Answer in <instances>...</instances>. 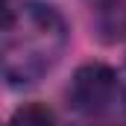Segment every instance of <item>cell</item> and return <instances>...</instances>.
I'll use <instances>...</instances> for the list:
<instances>
[{
  "label": "cell",
  "instance_id": "6da1fadb",
  "mask_svg": "<svg viewBox=\"0 0 126 126\" xmlns=\"http://www.w3.org/2000/svg\"><path fill=\"white\" fill-rule=\"evenodd\" d=\"M64 47V21L50 6H27L6 18L0 35V73L12 85L38 82Z\"/></svg>",
  "mask_w": 126,
  "mask_h": 126
},
{
  "label": "cell",
  "instance_id": "7a4b0ae2",
  "mask_svg": "<svg viewBox=\"0 0 126 126\" xmlns=\"http://www.w3.org/2000/svg\"><path fill=\"white\" fill-rule=\"evenodd\" d=\"M114 94H117L114 67H109L103 62H88L82 67H76V73L70 79V103L76 111L97 114V111L111 106Z\"/></svg>",
  "mask_w": 126,
  "mask_h": 126
},
{
  "label": "cell",
  "instance_id": "3957f363",
  "mask_svg": "<svg viewBox=\"0 0 126 126\" xmlns=\"http://www.w3.org/2000/svg\"><path fill=\"white\" fill-rule=\"evenodd\" d=\"M9 126H56V114L44 103H27L12 114Z\"/></svg>",
  "mask_w": 126,
  "mask_h": 126
},
{
  "label": "cell",
  "instance_id": "277c9868",
  "mask_svg": "<svg viewBox=\"0 0 126 126\" xmlns=\"http://www.w3.org/2000/svg\"><path fill=\"white\" fill-rule=\"evenodd\" d=\"M0 18H3V21L9 18V0H0Z\"/></svg>",
  "mask_w": 126,
  "mask_h": 126
}]
</instances>
